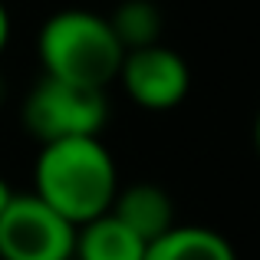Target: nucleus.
Instances as JSON below:
<instances>
[{"label":"nucleus","mask_w":260,"mask_h":260,"mask_svg":"<svg viewBox=\"0 0 260 260\" xmlns=\"http://www.w3.org/2000/svg\"><path fill=\"white\" fill-rule=\"evenodd\" d=\"M148 244L119 217L102 214L76 228V260H145Z\"/></svg>","instance_id":"0eeeda50"},{"label":"nucleus","mask_w":260,"mask_h":260,"mask_svg":"<svg viewBox=\"0 0 260 260\" xmlns=\"http://www.w3.org/2000/svg\"><path fill=\"white\" fill-rule=\"evenodd\" d=\"M109 119V102L102 89L76 86L66 79L40 76L23 106V125L40 145L63 139L99 135Z\"/></svg>","instance_id":"7ed1b4c3"},{"label":"nucleus","mask_w":260,"mask_h":260,"mask_svg":"<svg viewBox=\"0 0 260 260\" xmlns=\"http://www.w3.org/2000/svg\"><path fill=\"white\" fill-rule=\"evenodd\" d=\"M119 191V172L99 135L40 145L33 168V194L43 198L73 228L109 214Z\"/></svg>","instance_id":"f257e3e1"},{"label":"nucleus","mask_w":260,"mask_h":260,"mask_svg":"<svg viewBox=\"0 0 260 260\" xmlns=\"http://www.w3.org/2000/svg\"><path fill=\"white\" fill-rule=\"evenodd\" d=\"M4 99H7V83H4V76H0V106H4Z\"/></svg>","instance_id":"f8f14e48"},{"label":"nucleus","mask_w":260,"mask_h":260,"mask_svg":"<svg viewBox=\"0 0 260 260\" xmlns=\"http://www.w3.org/2000/svg\"><path fill=\"white\" fill-rule=\"evenodd\" d=\"M109 214L119 217L145 244L158 241L161 234H168L175 228V201L155 181H135V184H125V188L119 184Z\"/></svg>","instance_id":"423d86ee"},{"label":"nucleus","mask_w":260,"mask_h":260,"mask_svg":"<svg viewBox=\"0 0 260 260\" xmlns=\"http://www.w3.org/2000/svg\"><path fill=\"white\" fill-rule=\"evenodd\" d=\"M119 83L128 92V99L152 112H168L188 95L191 70L184 56H178L172 46H145V50L125 53L119 70Z\"/></svg>","instance_id":"39448f33"},{"label":"nucleus","mask_w":260,"mask_h":260,"mask_svg":"<svg viewBox=\"0 0 260 260\" xmlns=\"http://www.w3.org/2000/svg\"><path fill=\"white\" fill-rule=\"evenodd\" d=\"M7 40H10V13H7L4 0H0V53L7 50Z\"/></svg>","instance_id":"9d476101"},{"label":"nucleus","mask_w":260,"mask_h":260,"mask_svg":"<svg viewBox=\"0 0 260 260\" xmlns=\"http://www.w3.org/2000/svg\"><path fill=\"white\" fill-rule=\"evenodd\" d=\"M10 201H13V188L4 181V178H0V214L7 211V204H10Z\"/></svg>","instance_id":"9b49d317"},{"label":"nucleus","mask_w":260,"mask_h":260,"mask_svg":"<svg viewBox=\"0 0 260 260\" xmlns=\"http://www.w3.org/2000/svg\"><path fill=\"white\" fill-rule=\"evenodd\" d=\"M145 260H237L224 234L198 224H175L168 234L148 244Z\"/></svg>","instance_id":"6e6552de"},{"label":"nucleus","mask_w":260,"mask_h":260,"mask_svg":"<svg viewBox=\"0 0 260 260\" xmlns=\"http://www.w3.org/2000/svg\"><path fill=\"white\" fill-rule=\"evenodd\" d=\"M76 228L43 198L13 194L0 214V260H73Z\"/></svg>","instance_id":"20e7f679"},{"label":"nucleus","mask_w":260,"mask_h":260,"mask_svg":"<svg viewBox=\"0 0 260 260\" xmlns=\"http://www.w3.org/2000/svg\"><path fill=\"white\" fill-rule=\"evenodd\" d=\"M254 135H257V152H260V115H257V128H254Z\"/></svg>","instance_id":"ddd939ff"},{"label":"nucleus","mask_w":260,"mask_h":260,"mask_svg":"<svg viewBox=\"0 0 260 260\" xmlns=\"http://www.w3.org/2000/svg\"><path fill=\"white\" fill-rule=\"evenodd\" d=\"M161 23L165 20H161V10L155 0H122L109 17V26L125 53L155 46L161 37Z\"/></svg>","instance_id":"1a4fd4ad"},{"label":"nucleus","mask_w":260,"mask_h":260,"mask_svg":"<svg viewBox=\"0 0 260 260\" xmlns=\"http://www.w3.org/2000/svg\"><path fill=\"white\" fill-rule=\"evenodd\" d=\"M37 56L43 66V76L106 92V86L119 79L125 50L115 40L109 17L73 7V10L53 13L40 26Z\"/></svg>","instance_id":"f03ea898"}]
</instances>
